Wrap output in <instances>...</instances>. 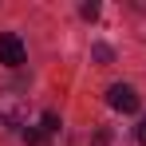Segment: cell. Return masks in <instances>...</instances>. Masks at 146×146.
Segmentation results:
<instances>
[{
    "instance_id": "7a4b0ae2",
    "label": "cell",
    "mask_w": 146,
    "mask_h": 146,
    "mask_svg": "<svg viewBox=\"0 0 146 146\" xmlns=\"http://www.w3.org/2000/svg\"><path fill=\"white\" fill-rule=\"evenodd\" d=\"M24 115H28L24 95H12V91H4V95H0V122H4V126H20Z\"/></svg>"
},
{
    "instance_id": "ba28073f",
    "label": "cell",
    "mask_w": 146,
    "mask_h": 146,
    "mask_svg": "<svg viewBox=\"0 0 146 146\" xmlns=\"http://www.w3.org/2000/svg\"><path fill=\"white\" fill-rule=\"evenodd\" d=\"M107 142H111V134H107V130H99V134H95V142H91V146H107Z\"/></svg>"
},
{
    "instance_id": "277c9868",
    "label": "cell",
    "mask_w": 146,
    "mask_h": 146,
    "mask_svg": "<svg viewBox=\"0 0 146 146\" xmlns=\"http://www.w3.org/2000/svg\"><path fill=\"white\" fill-rule=\"evenodd\" d=\"M40 130H44V134H55V130H59V115H55V111H44V122H40Z\"/></svg>"
},
{
    "instance_id": "8992f818",
    "label": "cell",
    "mask_w": 146,
    "mask_h": 146,
    "mask_svg": "<svg viewBox=\"0 0 146 146\" xmlns=\"http://www.w3.org/2000/svg\"><path fill=\"white\" fill-rule=\"evenodd\" d=\"M95 59H99V63H111V59H115V51L107 48V44H95Z\"/></svg>"
},
{
    "instance_id": "3957f363",
    "label": "cell",
    "mask_w": 146,
    "mask_h": 146,
    "mask_svg": "<svg viewBox=\"0 0 146 146\" xmlns=\"http://www.w3.org/2000/svg\"><path fill=\"white\" fill-rule=\"evenodd\" d=\"M107 103H111L115 111H122V115H134V111H138V91H134L130 83H115V87L107 91Z\"/></svg>"
},
{
    "instance_id": "9c48e42d",
    "label": "cell",
    "mask_w": 146,
    "mask_h": 146,
    "mask_svg": "<svg viewBox=\"0 0 146 146\" xmlns=\"http://www.w3.org/2000/svg\"><path fill=\"white\" fill-rule=\"evenodd\" d=\"M134 134H138V142H142V146H146V119H142V122H138V130H134Z\"/></svg>"
},
{
    "instance_id": "6da1fadb",
    "label": "cell",
    "mask_w": 146,
    "mask_h": 146,
    "mask_svg": "<svg viewBox=\"0 0 146 146\" xmlns=\"http://www.w3.org/2000/svg\"><path fill=\"white\" fill-rule=\"evenodd\" d=\"M28 51H24V40L16 32H0V63L4 67H24Z\"/></svg>"
},
{
    "instance_id": "5b68a950",
    "label": "cell",
    "mask_w": 146,
    "mask_h": 146,
    "mask_svg": "<svg viewBox=\"0 0 146 146\" xmlns=\"http://www.w3.org/2000/svg\"><path fill=\"white\" fill-rule=\"evenodd\" d=\"M44 138H48V134H44L40 126H28V130H24V142H28V146H40Z\"/></svg>"
},
{
    "instance_id": "52a82bcc",
    "label": "cell",
    "mask_w": 146,
    "mask_h": 146,
    "mask_svg": "<svg viewBox=\"0 0 146 146\" xmlns=\"http://www.w3.org/2000/svg\"><path fill=\"white\" fill-rule=\"evenodd\" d=\"M79 12H83V20H95V16H99V4H95V0H87Z\"/></svg>"
}]
</instances>
